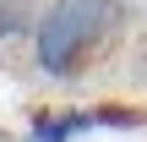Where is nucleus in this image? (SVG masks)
I'll return each instance as SVG.
<instances>
[{
  "mask_svg": "<svg viewBox=\"0 0 147 142\" xmlns=\"http://www.w3.org/2000/svg\"><path fill=\"white\" fill-rule=\"evenodd\" d=\"M120 27H125V0H49L27 33L33 66L49 82H76L115 49Z\"/></svg>",
  "mask_w": 147,
  "mask_h": 142,
  "instance_id": "nucleus-1",
  "label": "nucleus"
},
{
  "mask_svg": "<svg viewBox=\"0 0 147 142\" xmlns=\"http://www.w3.org/2000/svg\"><path fill=\"white\" fill-rule=\"evenodd\" d=\"M93 131H147V109L136 104H87V109H33L22 142H76Z\"/></svg>",
  "mask_w": 147,
  "mask_h": 142,
  "instance_id": "nucleus-2",
  "label": "nucleus"
},
{
  "mask_svg": "<svg viewBox=\"0 0 147 142\" xmlns=\"http://www.w3.org/2000/svg\"><path fill=\"white\" fill-rule=\"evenodd\" d=\"M22 33H33V11L22 0H0V44L22 38Z\"/></svg>",
  "mask_w": 147,
  "mask_h": 142,
  "instance_id": "nucleus-3",
  "label": "nucleus"
},
{
  "mask_svg": "<svg viewBox=\"0 0 147 142\" xmlns=\"http://www.w3.org/2000/svg\"><path fill=\"white\" fill-rule=\"evenodd\" d=\"M142 49H147V38H142Z\"/></svg>",
  "mask_w": 147,
  "mask_h": 142,
  "instance_id": "nucleus-4",
  "label": "nucleus"
}]
</instances>
